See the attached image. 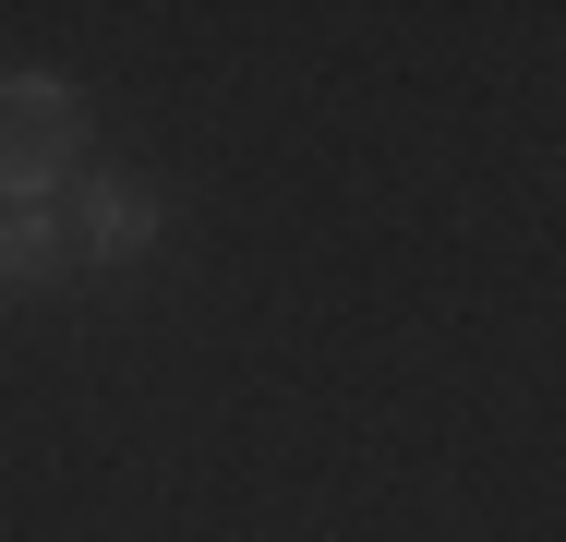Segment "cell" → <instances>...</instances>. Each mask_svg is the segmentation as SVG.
I'll return each mask as SVG.
<instances>
[{
  "label": "cell",
  "instance_id": "1",
  "mask_svg": "<svg viewBox=\"0 0 566 542\" xmlns=\"http://www.w3.org/2000/svg\"><path fill=\"white\" fill-rule=\"evenodd\" d=\"M73 157H85V97H73L61 73H12V85H0V194L36 206Z\"/></svg>",
  "mask_w": 566,
  "mask_h": 542
},
{
  "label": "cell",
  "instance_id": "2",
  "mask_svg": "<svg viewBox=\"0 0 566 542\" xmlns=\"http://www.w3.org/2000/svg\"><path fill=\"white\" fill-rule=\"evenodd\" d=\"M97 253H145V229H157V206H145V194H97Z\"/></svg>",
  "mask_w": 566,
  "mask_h": 542
}]
</instances>
